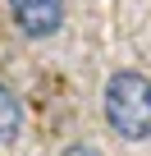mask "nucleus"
Returning <instances> with one entry per match:
<instances>
[{
	"mask_svg": "<svg viewBox=\"0 0 151 156\" xmlns=\"http://www.w3.org/2000/svg\"><path fill=\"white\" fill-rule=\"evenodd\" d=\"M60 156H101V151H96L92 142H69V147H64Z\"/></svg>",
	"mask_w": 151,
	"mask_h": 156,
	"instance_id": "4",
	"label": "nucleus"
},
{
	"mask_svg": "<svg viewBox=\"0 0 151 156\" xmlns=\"http://www.w3.org/2000/svg\"><path fill=\"white\" fill-rule=\"evenodd\" d=\"M23 119H28V110H23L19 92H14L9 83H0V147L19 142V133H23Z\"/></svg>",
	"mask_w": 151,
	"mask_h": 156,
	"instance_id": "3",
	"label": "nucleus"
},
{
	"mask_svg": "<svg viewBox=\"0 0 151 156\" xmlns=\"http://www.w3.org/2000/svg\"><path fill=\"white\" fill-rule=\"evenodd\" d=\"M101 115L124 142L151 138V78L137 69H115L101 87Z\"/></svg>",
	"mask_w": 151,
	"mask_h": 156,
	"instance_id": "1",
	"label": "nucleus"
},
{
	"mask_svg": "<svg viewBox=\"0 0 151 156\" xmlns=\"http://www.w3.org/2000/svg\"><path fill=\"white\" fill-rule=\"evenodd\" d=\"M5 5L28 41H46L64 28V0H5Z\"/></svg>",
	"mask_w": 151,
	"mask_h": 156,
	"instance_id": "2",
	"label": "nucleus"
}]
</instances>
